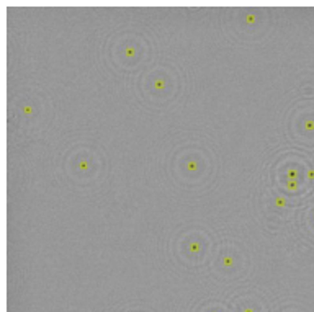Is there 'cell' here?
Wrapping results in <instances>:
<instances>
[{
	"label": "cell",
	"instance_id": "cell-1",
	"mask_svg": "<svg viewBox=\"0 0 314 312\" xmlns=\"http://www.w3.org/2000/svg\"><path fill=\"white\" fill-rule=\"evenodd\" d=\"M299 185V178H286V188L290 191H295Z\"/></svg>",
	"mask_w": 314,
	"mask_h": 312
},
{
	"label": "cell",
	"instance_id": "cell-2",
	"mask_svg": "<svg viewBox=\"0 0 314 312\" xmlns=\"http://www.w3.org/2000/svg\"><path fill=\"white\" fill-rule=\"evenodd\" d=\"M185 169L188 172H195L198 169V164H196V160L195 159H187L185 160Z\"/></svg>",
	"mask_w": 314,
	"mask_h": 312
},
{
	"label": "cell",
	"instance_id": "cell-3",
	"mask_svg": "<svg viewBox=\"0 0 314 312\" xmlns=\"http://www.w3.org/2000/svg\"><path fill=\"white\" fill-rule=\"evenodd\" d=\"M286 178H299V169L298 167H290L286 170Z\"/></svg>",
	"mask_w": 314,
	"mask_h": 312
},
{
	"label": "cell",
	"instance_id": "cell-4",
	"mask_svg": "<svg viewBox=\"0 0 314 312\" xmlns=\"http://www.w3.org/2000/svg\"><path fill=\"white\" fill-rule=\"evenodd\" d=\"M303 129L312 131L314 129V119L312 118H304V121H303Z\"/></svg>",
	"mask_w": 314,
	"mask_h": 312
},
{
	"label": "cell",
	"instance_id": "cell-5",
	"mask_svg": "<svg viewBox=\"0 0 314 312\" xmlns=\"http://www.w3.org/2000/svg\"><path fill=\"white\" fill-rule=\"evenodd\" d=\"M152 85H154V88H156V90H162L164 87H165V80H164L162 77H156V79H154V83H152Z\"/></svg>",
	"mask_w": 314,
	"mask_h": 312
},
{
	"label": "cell",
	"instance_id": "cell-6",
	"mask_svg": "<svg viewBox=\"0 0 314 312\" xmlns=\"http://www.w3.org/2000/svg\"><path fill=\"white\" fill-rule=\"evenodd\" d=\"M77 167H79L80 170H87V169H88V160L85 159V157H80V159L77 160Z\"/></svg>",
	"mask_w": 314,
	"mask_h": 312
},
{
	"label": "cell",
	"instance_id": "cell-7",
	"mask_svg": "<svg viewBox=\"0 0 314 312\" xmlns=\"http://www.w3.org/2000/svg\"><path fill=\"white\" fill-rule=\"evenodd\" d=\"M286 206V198L285 196H277L275 198V207H285Z\"/></svg>",
	"mask_w": 314,
	"mask_h": 312
},
{
	"label": "cell",
	"instance_id": "cell-8",
	"mask_svg": "<svg viewBox=\"0 0 314 312\" xmlns=\"http://www.w3.org/2000/svg\"><path fill=\"white\" fill-rule=\"evenodd\" d=\"M187 247H188V252H191V253H196L200 250V244H198V242H190Z\"/></svg>",
	"mask_w": 314,
	"mask_h": 312
},
{
	"label": "cell",
	"instance_id": "cell-9",
	"mask_svg": "<svg viewBox=\"0 0 314 312\" xmlns=\"http://www.w3.org/2000/svg\"><path fill=\"white\" fill-rule=\"evenodd\" d=\"M221 260H222V265H226V267H231V265L234 263V258L231 255H224Z\"/></svg>",
	"mask_w": 314,
	"mask_h": 312
},
{
	"label": "cell",
	"instance_id": "cell-10",
	"mask_svg": "<svg viewBox=\"0 0 314 312\" xmlns=\"http://www.w3.org/2000/svg\"><path fill=\"white\" fill-rule=\"evenodd\" d=\"M23 113L26 114V116H30V114L33 113V106L30 105V103H26V105L23 106Z\"/></svg>",
	"mask_w": 314,
	"mask_h": 312
},
{
	"label": "cell",
	"instance_id": "cell-11",
	"mask_svg": "<svg viewBox=\"0 0 314 312\" xmlns=\"http://www.w3.org/2000/svg\"><path fill=\"white\" fill-rule=\"evenodd\" d=\"M245 21H247V23H254L255 21V15L252 13V11H249V13L245 15Z\"/></svg>",
	"mask_w": 314,
	"mask_h": 312
},
{
	"label": "cell",
	"instance_id": "cell-12",
	"mask_svg": "<svg viewBox=\"0 0 314 312\" xmlns=\"http://www.w3.org/2000/svg\"><path fill=\"white\" fill-rule=\"evenodd\" d=\"M124 54H126L128 57H129V56H133V54H134V48H133V46H128V48L124 49Z\"/></svg>",
	"mask_w": 314,
	"mask_h": 312
},
{
	"label": "cell",
	"instance_id": "cell-13",
	"mask_svg": "<svg viewBox=\"0 0 314 312\" xmlns=\"http://www.w3.org/2000/svg\"><path fill=\"white\" fill-rule=\"evenodd\" d=\"M306 177L309 178V180H314V169H308L306 170Z\"/></svg>",
	"mask_w": 314,
	"mask_h": 312
},
{
	"label": "cell",
	"instance_id": "cell-14",
	"mask_svg": "<svg viewBox=\"0 0 314 312\" xmlns=\"http://www.w3.org/2000/svg\"><path fill=\"white\" fill-rule=\"evenodd\" d=\"M244 312H252V309H245Z\"/></svg>",
	"mask_w": 314,
	"mask_h": 312
}]
</instances>
